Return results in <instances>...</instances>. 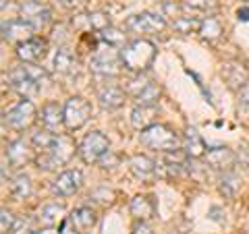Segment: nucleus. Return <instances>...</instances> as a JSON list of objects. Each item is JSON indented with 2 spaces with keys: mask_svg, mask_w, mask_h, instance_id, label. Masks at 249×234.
Segmentation results:
<instances>
[{
  "mask_svg": "<svg viewBox=\"0 0 249 234\" xmlns=\"http://www.w3.org/2000/svg\"><path fill=\"white\" fill-rule=\"evenodd\" d=\"M9 85L23 98H31V96H36V93L40 91V83H37L34 77L27 73L25 65L15 67L13 71L9 73Z\"/></svg>",
  "mask_w": 249,
  "mask_h": 234,
  "instance_id": "nucleus-11",
  "label": "nucleus"
},
{
  "mask_svg": "<svg viewBox=\"0 0 249 234\" xmlns=\"http://www.w3.org/2000/svg\"><path fill=\"white\" fill-rule=\"evenodd\" d=\"M150 83H152L150 77H145L143 73H135L133 79L127 81V85H124V91L131 93V96H133V98H137L139 93H142V91H143V89H145Z\"/></svg>",
  "mask_w": 249,
  "mask_h": 234,
  "instance_id": "nucleus-34",
  "label": "nucleus"
},
{
  "mask_svg": "<svg viewBox=\"0 0 249 234\" xmlns=\"http://www.w3.org/2000/svg\"><path fill=\"white\" fill-rule=\"evenodd\" d=\"M11 195L15 199H27L31 195V178L27 174H17L11 178Z\"/></svg>",
  "mask_w": 249,
  "mask_h": 234,
  "instance_id": "nucleus-27",
  "label": "nucleus"
},
{
  "mask_svg": "<svg viewBox=\"0 0 249 234\" xmlns=\"http://www.w3.org/2000/svg\"><path fill=\"white\" fill-rule=\"evenodd\" d=\"M46 50H48V42L42 40V37H31L29 42L17 46V56L21 58V62L37 65L46 56Z\"/></svg>",
  "mask_w": 249,
  "mask_h": 234,
  "instance_id": "nucleus-15",
  "label": "nucleus"
},
{
  "mask_svg": "<svg viewBox=\"0 0 249 234\" xmlns=\"http://www.w3.org/2000/svg\"><path fill=\"white\" fill-rule=\"evenodd\" d=\"M108 150H110L108 137L100 131H93L83 137V141L79 145V155L85 164H91V162H100V158H102Z\"/></svg>",
  "mask_w": 249,
  "mask_h": 234,
  "instance_id": "nucleus-6",
  "label": "nucleus"
},
{
  "mask_svg": "<svg viewBox=\"0 0 249 234\" xmlns=\"http://www.w3.org/2000/svg\"><path fill=\"white\" fill-rule=\"evenodd\" d=\"M21 19H25L27 23H31L36 29L46 27L52 21V11L48 4L40 2V0H23L19 6Z\"/></svg>",
  "mask_w": 249,
  "mask_h": 234,
  "instance_id": "nucleus-8",
  "label": "nucleus"
},
{
  "mask_svg": "<svg viewBox=\"0 0 249 234\" xmlns=\"http://www.w3.org/2000/svg\"><path fill=\"white\" fill-rule=\"evenodd\" d=\"M133 234H154V232H152V228H150V226H147L143 220H139V222L133 226Z\"/></svg>",
  "mask_w": 249,
  "mask_h": 234,
  "instance_id": "nucleus-42",
  "label": "nucleus"
},
{
  "mask_svg": "<svg viewBox=\"0 0 249 234\" xmlns=\"http://www.w3.org/2000/svg\"><path fill=\"white\" fill-rule=\"evenodd\" d=\"M158 100H160V87L156 83H150L135 98V102H137V106H158Z\"/></svg>",
  "mask_w": 249,
  "mask_h": 234,
  "instance_id": "nucleus-31",
  "label": "nucleus"
},
{
  "mask_svg": "<svg viewBox=\"0 0 249 234\" xmlns=\"http://www.w3.org/2000/svg\"><path fill=\"white\" fill-rule=\"evenodd\" d=\"M131 214H133L137 220H152V217L156 216V203L154 199L150 197V195H137V197L131 199Z\"/></svg>",
  "mask_w": 249,
  "mask_h": 234,
  "instance_id": "nucleus-20",
  "label": "nucleus"
},
{
  "mask_svg": "<svg viewBox=\"0 0 249 234\" xmlns=\"http://www.w3.org/2000/svg\"><path fill=\"white\" fill-rule=\"evenodd\" d=\"M36 234H60V232L54 230V228H44V230H37Z\"/></svg>",
  "mask_w": 249,
  "mask_h": 234,
  "instance_id": "nucleus-45",
  "label": "nucleus"
},
{
  "mask_svg": "<svg viewBox=\"0 0 249 234\" xmlns=\"http://www.w3.org/2000/svg\"><path fill=\"white\" fill-rule=\"evenodd\" d=\"M36 116H37L36 106L31 104L27 98H23L15 108H11L9 112H4V124H9L15 131H25L34 124Z\"/></svg>",
  "mask_w": 249,
  "mask_h": 234,
  "instance_id": "nucleus-7",
  "label": "nucleus"
},
{
  "mask_svg": "<svg viewBox=\"0 0 249 234\" xmlns=\"http://www.w3.org/2000/svg\"><path fill=\"white\" fill-rule=\"evenodd\" d=\"M156 58V46L147 40L129 42L121 48L123 67L131 73H143Z\"/></svg>",
  "mask_w": 249,
  "mask_h": 234,
  "instance_id": "nucleus-3",
  "label": "nucleus"
},
{
  "mask_svg": "<svg viewBox=\"0 0 249 234\" xmlns=\"http://www.w3.org/2000/svg\"><path fill=\"white\" fill-rule=\"evenodd\" d=\"M100 164H102V168H114L112 164H119V155H114L112 150H108L102 158H100Z\"/></svg>",
  "mask_w": 249,
  "mask_h": 234,
  "instance_id": "nucleus-41",
  "label": "nucleus"
},
{
  "mask_svg": "<svg viewBox=\"0 0 249 234\" xmlns=\"http://www.w3.org/2000/svg\"><path fill=\"white\" fill-rule=\"evenodd\" d=\"M139 143H142L143 147H147V150H154V151H177L181 150L183 145V139L177 135V133L166 127V124H152V127L143 129L142 133H139Z\"/></svg>",
  "mask_w": 249,
  "mask_h": 234,
  "instance_id": "nucleus-2",
  "label": "nucleus"
},
{
  "mask_svg": "<svg viewBox=\"0 0 249 234\" xmlns=\"http://www.w3.org/2000/svg\"><path fill=\"white\" fill-rule=\"evenodd\" d=\"M37 222L40 220H36V217L29 216V214L19 216L17 220H15V224H13L11 234H36L37 232Z\"/></svg>",
  "mask_w": 249,
  "mask_h": 234,
  "instance_id": "nucleus-29",
  "label": "nucleus"
},
{
  "mask_svg": "<svg viewBox=\"0 0 249 234\" xmlns=\"http://www.w3.org/2000/svg\"><path fill=\"white\" fill-rule=\"evenodd\" d=\"M71 220L75 222V226L79 230H91L93 226H96V212H93L91 207H88V205H81V207H77L75 212L69 216Z\"/></svg>",
  "mask_w": 249,
  "mask_h": 234,
  "instance_id": "nucleus-25",
  "label": "nucleus"
},
{
  "mask_svg": "<svg viewBox=\"0 0 249 234\" xmlns=\"http://www.w3.org/2000/svg\"><path fill=\"white\" fill-rule=\"evenodd\" d=\"M36 27L27 23L25 19H11V21H4L2 23V37L4 42L15 44V46H21L29 42L31 37H36Z\"/></svg>",
  "mask_w": 249,
  "mask_h": 234,
  "instance_id": "nucleus-10",
  "label": "nucleus"
},
{
  "mask_svg": "<svg viewBox=\"0 0 249 234\" xmlns=\"http://www.w3.org/2000/svg\"><path fill=\"white\" fill-rule=\"evenodd\" d=\"M89 199L93 201V203H98L102 207H108V205H112L116 201V193L112 189H108V186H100V189H93L89 193Z\"/></svg>",
  "mask_w": 249,
  "mask_h": 234,
  "instance_id": "nucleus-32",
  "label": "nucleus"
},
{
  "mask_svg": "<svg viewBox=\"0 0 249 234\" xmlns=\"http://www.w3.org/2000/svg\"><path fill=\"white\" fill-rule=\"evenodd\" d=\"M60 234H81V230L75 226V222L71 217H65V220L60 222V228H58Z\"/></svg>",
  "mask_w": 249,
  "mask_h": 234,
  "instance_id": "nucleus-40",
  "label": "nucleus"
},
{
  "mask_svg": "<svg viewBox=\"0 0 249 234\" xmlns=\"http://www.w3.org/2000/svg\"><path fill=\"white\" fill-rule=\"evenodd\" d=\"M83 184V174L79 170H65L52 181V193L58 197H71Z\"/></svg>",
  "mask_w": 249,
  "mask_h": 234,
  "instance_id": "nucleus-13",
  "label": "nucleus"
},
{
  "mask_svg": "<svg viewBox=\"0 0 249 234\" xmlns=\"http://www.w3.org/2000/svg\"><path fill=\"white\" fill-rule=\"evenodd\" d=\"M91 118V104L81 96H73L65 104V127L69 131L81 129Z\"/></svg>",
  "mask_w": 249,
  "mask_h": 234,
  "instance_id": "nucleus-5",
  "label": "nucleus"
},
{
  "mask_svg": "<svg viewBox=\"0 0 249 234\" xmlns=\"http://www.w3.org/2000/svg\"><path fill=\"white\" fill-rule=\"evenodd\" d=\"M204 158L208 166H212L214 170H222V172H229L237 164V153L229 150V147H212V150L206 151Z\"/></svg>",
  "mask_w": 249,
  "mask_h": 234,
  "instance_id": "nucleus-14",
  "label": "nucleus"
},
{
  "mask_svg": "<svg viewBox=\"0 0 249 234\" xmlns=\"http://www.w3.org/2000/svg\"><path fill=\"white\" fill-rule=\"evenodd\" d=\"M123 68L121 52H116L112 46H104L98 48L96 54L89 58V71L102 77H116Z\"/></svg>",
  "mask_w": 249,
  "mask_h": 234,
  "instance_id": "nucleus-4",
  "label": "nucleus"
},
{
  "mask_svg": "<svg viewBox=\"0 0 249 234\" xmlns=\"http://www.w3.org/2000/svg\"><path fill=\"white\" fill-rule=\"evenodd\" d=\"M88 23H89V27L91 29H96V31H104L106 27H110V19H108V15L106 13H89L88 15Z\"/></svg>",
  "mask_w": 249,
  "mask_h": 234,
  "instance_id": "nucleus-36",
  "label": "nucleus"
},
{
  "mask_svg": "<svg viewBox=\"0 0 249 234\" xmlns=\"http://www.w3.org/2000/svg\"><path fill=\"white\" fill-rule=\"evenodd\" d=\"M15 217L9 209L2 207V212H0V234H6V232H11L13 230V224H15Z\"/></svg>",
  "mask_w": 249,
  "mask_h": 234,
  "instance_id": "nucleus-38",
  "label": "nucleus"
},
{
  "mask_svg": "<svg viewBox=\"0 0 249 234\" xmlns=\"http://www.w3.org/2000/svg\"><path fill=\"white\" fill-rule=\"evenodd\" d=\"M100 40H102L106 46H112V48H116V46H123L127 44L124 42V33L121 29H114V27H106L104 31H100Z\"/></svg>",
  "mask_w": 249,
  "mask_h": 234,
  "instance_id": "nucleus-33",
  "label": "nucleus"
},
{
  "mask_svg": "<svg viewBox=\"0 0 249 234\" xmlns=\"http://www.w3.org/2000/svg\"><path fill=\"white\" fill-rule=\"evenodd\" d=\"M25 65V68H27V73L34 77V79L40 83V85H44V83H48V79H50V75L46 73V68H42V67H37V65H31V62H23Z\"/></svg>",
  "mask_w": 249,
  "mask_h": 234,
  "instance_id": "nucleus-37",
  "label": "nucleus"
},
{
  "mask_svg": "<svg viewBox=\"0 0 249 234\" xmlns=\"http://www.w3.org/2000/svg\"><path fill=\"white\" fill-rule=\"evenodd\" d=\"M199 35L201 40H208V42H216L218 37L222 35V25L216 17H208L201 21V27H199Z\"/></svg>",
  "mask_w": 249,
  "mask_h": 234,
  "instance_id": "nucleus-28",
  "label": "nucleus"
},
{
  "mask_svg": "<svg viewBox=\"0 0 249 234\" xmlns=\"http://www.w3.org/2000/svg\"><path fill=\"white\" fill-rule=\"evenodd\" d=\"M54 139H56V133H52L50 129H40L31 135V145H34L37 151H46L54 143Z\"/></svg>",
  "mask_w": 249,
  "mask_h": 234,
  "instance_id": "nucleus-30",
  "label": "nucleus"
},
{
  "mask_svg": "<svg viewBox=\"0 0 249 234\" xmlns=\"http://www.w3.org/2000/svg\"><path fill=\"white\" fill-rule=\"evenodd\" d=\"M239 102H241V106L249 110V85H245V87L239 91Z\"/></svg>",
  "mask_w": 249,
  "mask_h": 234,
  "instance_id": "nucleus-43",
  "label": "nucleus"
},
{
  "mask_svg": "<svg viewBox=\"0 0 249 234\" xmlns=\"http://www.w3.org/2000/svg\"><path fill=\"white\" fill-rule=\"evenodd\" d=\"M129 166H131V172H133L139 181H150V178L156 174V162L150 160L147 155H133L129 160Z\"/></svg>",
  "mask_w": 249,
  "mask_h": 234,
  "instance_id": "nucleus-22",
  "label": "nucleus"
},
{
  "mask_svg": "<svg viewBox=\"0 0 249 234\" xmlns=\"http://www.w3.org/2000/svg\"><path fill=\"white\" fill-rule=\"evenodd\" d=\"M183 150L189 158H204L206 155V141L193 127H187L183 133Z\"/></svg>",
  "mask_w": 249,
  "mask_h": 234,
  "instance_id": "nucleus-17",
  "label": "nucleus"
},
{
  "mask_svg": "<svg viewBox=\"0 0 249 234\" xmlns=\"http://www.w3.org/2000/svg\"><path fill=\"white\" fill-rule=\"evenodd\" d=\"M237 17H239V21H249V9L247 6H243V9L237 11Z\"/></svg>",
  "mask_w": 249,
  "mask_h": 234,
  "instance_id": "nucleus-44",
  "label": "nucleus"
},
{
  "mask_svg": "<svg viewBox=\"0 0 249 234\" xmlns=\"http://www.w3.org/2000/svg\"><path fill=\"white\" fill-rule=\"evenodd\" d=\"M170 25H173L175 31L183 35H189V33H199V27H201V21L197 17H189V15H181V17H177L170 21Z\"/></svg>",
  "mask_w": 249,
  "mask_h": 234,
  "instance_id": "nucleus-26",
  "label": "nucleus"
},
{
  "mask_svg": "<svg viewBox=\"0 0 249 234\" xmlns=\"http://www.w3.org/2000/svg\"><path fill=\"white\" fill-rule=\"evenodd\" d=\"M75 141L69 135H56L54 143L48 147L46 151H40L36 155L34 164L40 170H56L60 166L71 162V158L75 155Z\"/></svg>",
  "mask_w": 249,
  "mask_h": 234,
  "instance_id": "nucleus-1",
  "label": "nucleus"
},
{
  "mask_svg": "<svg viewBox=\"0 0 249 234\" xmlns=\"http://www.w3.org/2000/svg\"><path fill=\"white\" fill-rule=\"evenodd\" d=\"M220 75H222L224 83L235 91H241L245 85H249V68L239 60L224 62L222 68H220Z\"/></svg>",
  "mask_w": 249,
  "mask_h": 234,
  "instance_id": "nucleus-12",
  "label": "nucleus"
},
{
  "mask_svg": "<svg viewBox=\"0 0 249 234\" xmlns=\"http://www.w3.org/2000/svg\"><path fill=\"white\" fill-rule=\"evenodd\" d=\"M239 186H241V181L231 172V170H229V172H224V176L220 178V191L227 195V197H235L237 191H239Z\"/></svg>",
  "mask_w": 249,
  "mask_h": 234,
  "instance_id": "nucleus-35",
  "label": "nucleus"
},
{
  "mask_svg": "<svg viewBox=\"0 0 249 234\" xmlns=\"http://www.w3.org/2000/svg\"><path fill=\"white\" fill-rule=\"evenodd\" d=\"M98 102L104 110H116L124 102V89H121L119 85H106V87L98 89Z\"/></svg>",
  "mask_w": 249,
  "mask_h": 234,
  "instance_id": "nucleus-18",
  "label": "nucleus"
},
{
  "mask_svg": "<svg viewBox=\"0 0 249 234\" xmlns=\"http://www.w3.org/2000/svg\"><path fill=\"white\" fill-rule=\"evenodd\" d=\"M127 29L131 33H158L166 27V19L154 13H137L127 19Z\"/></svg>",
  "mask_w": 249,
  "mask_h": 234,
  "instance_id": "nucleus-9",
  "label": "nucleus"
},
{
  "mask_svg": "<svg viewBox=\"0 0 249 234\" xmlns=\"http://www.w3.org/2000/svg\"><path fill=\"white\" fill-rule=\"evenodd\" d=\"M183 4L187 9H196V11H210L218 4V0H183Z\"/></svg>",
  "mask_w": 249,
  "mask_h": 234,
  "instance_id": "nucleus-39",
  "label": "nucleus"
},
{
  "mask_svg": "<svg viewBox=\"0 0 249 234\" xmlns=\"http://www.w3.org/2000/svg\"><path fill=\"white\" fill-rule=\"evenodd\" d=\"M243 2H247V4H249V0H243Z\"/></svg>",
  "mask_w": 249,
  "mask_h": 234,
  "instance_id": "nucleus-46",
  "label": "nucleus"
},
{
  "mask_svg": "<svg viewBox=\"0 0 249 234\" xmlns=\"http://www.w3.org/2000/svg\"><path fill=\"white\" fill-rule=\"evenodd\" d=\"M40 120L46 129L58 131L65 124V108H60L56 102H48L40 110Z\"/></svg>",
  "mask_w": 249,
  "mask_h": 234,
  "instance_id": "nucleus-19",
  "label": "nucleus"
},
{
  "mask_svg": "<svg viewBox=\"0 0 249 234\" xmlns=\"http://www.w3.org/2000/svg\"><path fill=\"white\" fill-rule=\"evenodd\" d=\"M6 160H9L11 166H25L27 162H34L36 160V155L34 151L29 150V145L23 141V139H17V141H11L9 145H6Z\"/></svg>",
  "mask_w": 249,
  "mask_h": 234,
  "instance_id": "nucleus-16",
  "label": "nucleus"
},
{
  "mask_svg": "<svg viewBox=\"0 0 249 234\" xmlns=\"http://www.w3.org/2000/svg\"><path fill=\"white\" fill-rule=\"evenodd\" d=\"M156 116H158V106H135L133 112H131V124L135 129L143 131L156 124Z\"/></svg>",
  "mask_w": 249,
  "mask_h": 234,
  "instance_id": "nucleus-21",
  "label": "nucleus"
},
{
  "mask_svg": "<svg viewBox=\"0 0 249 234\" xmlns=\"http://www.w3.org/2000/svg\"><path fill=\"white\" fill-rule=\"evenodd\" d=\"M65 205L62 203H48L42 207L40 216H37V220H40V224L44 226V228H54L58 222L65 220Z\"/></svg>",
  "mask_w": 249,
  "mask_h": 234,
  "instance_id": "nucleus-24",
  "label": "nucleus"
},
{
  "mask_svg": "<svg viewBox=\"0 0 249 234\" xmlns=\"http://www.w3.org/2000/svg\"><path fill=\"white\" fill-rule=\"evenodd\" d=\"M52 67H54V71H56L58 75H69L77 67V58L73 56V52L69 48L60 46V48H56V54H54Z\"/></svg>",
  "mask_w": 249,
  "mask_h": 234,
  "instance_id": "nucleus-23",
  "label": "nucleus"
}]
</instances>
